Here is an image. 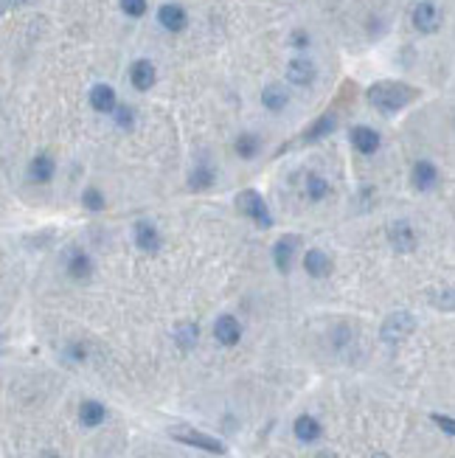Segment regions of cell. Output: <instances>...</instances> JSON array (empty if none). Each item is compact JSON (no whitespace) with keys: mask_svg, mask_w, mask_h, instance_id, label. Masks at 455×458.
I'll return each instance as SVG.
<instances>
[{"mask_svg":"<svg viewBox=\"0 0 455 458\" xmlns=\"http://www.w3.org/2000/svg\"><path fill=\"white\" fill-rule=\"evenodd\" d=\"M416 99V90L402 82H377L368 88V102L382 113H396Z\"/></svg>","mask_w":455,"mask_h":458,"instance_id":"obj_1","label":"cell"},{"mask_svg":"<svg viewBox=\"0 0 455 458\" xmlns=\"http://www.w3.org/2000/svg\"><path fill=\"white\" fill-rule=\"evenodd\" d=\"M169 436L177 438V441H183V444H188V447H200L205 452H216V455L225 452V444L219 438H214L208 433H200V430H191V427H172Z\"/></svg>","mask_w":455,"mask_h":458,"instance_id":"obj_2","label":"cell"},{"mask_svg":"<svg viewBox=\"0 0 455 458\" xmlns=\"http://www.w3.org/2000/svg\"><path fill=\"white\" fill-rule=\"evenodd\" d=\"M237 205H239V211H245L256 225H262V228H270L273 225V216H270V208H267V202L262 200V194H256V191H242L239 194V200H237Z\"/></svg>","mask_w":455,"mask_h":458,"instance_id":"obj_3","label":"cell"},{"mask_svg":"<svg viewBox=\"0 0 455 458\" xmlns=\"http://www.w3.org/2000/svg\"><path fill=\"white\" fill-rule=\"evenodd\" d=\"M413 329H416V318H413L410 312H393V315L385 318L379 335H382L385 343H399V340H405Z\"/></svg>","mask_w":455,"mask_h":458,"instance_id":"obj_4","label":"cell"},{"mask_svg":"<svg viewBox=\"0 0 455 458\" xmlns=\"http://www.w3.org/2000/svg\"><path fill=\"white\" fill-rule=\"evenodd\" d=\"M214 338H216L222 346H234V343H239V338H242L239 321H237L234 315H222V318H216V324H214Z\"/></svg>","mask_w":455,"mask_h":458,"instance_id":"obj_5","label":"cell"},{"mask_svg":"<svg viewBox=\"0 0 455 458\" xmlns=\"http://www.w3.org/2000/svg\"><path fill=\"white\" fill-rule=\"evenodd\" d=\"M438 23H441L438 9L430 4V0H424V4H419V6H416V12H413V26H416L419 32L433 34V32L438 29Z\"/></svg>","mask_w":455,"mask_h":458,"instance_id":"obj_6","label":"cell"},{"mask_svg":"<svg viewBox=\"0 0 455 458\" xmlns=\"http://www.w3.org/2000/svg\"><path fill=\"white\" fill-rule=\"evenodd\" d=\"M388 237H391V245H393L399 254H410V251L416 248V234H413V228H410L407 222H393L391 231H388Z\"/></svg>","mask_w":455,"mask_h":458,"instance_id":"obj_7","label":"cell"},{"mask_svg":"<svg viewBox=\"0 0 455 458\" xmlns=\"http://www.w3.org/2000/svg\"><path fill=\"white\" fill-rule=\"evenodd\" d=\"M315 65H312V60H304V57H298V60H293L290 65H287V79L293 82V85H309V82H315Z\"/></svg>","mask_w":455,"mask_h":458,"instance_id":"obj_8","label":"cell"},{"mask_svg":"<svg viewBox=\"0 0 455 458\" xmlns=\"http://www.w3.org/2000/svg\"><path fill=\"white\" fill-rule=\"evenodd\" d=\"M295 251H298V237H284V240L276 242V248H273V259H276V268H279L281 273L290 270Z\"/></svg>","mask_w":455,"mask_h":458,"instance_id":"obj_9","label":"cell"},{"mask_svg":"<svg viewBox=\"0 0 455 458\" xmlns=\"http://www.w3.org/2000/svg\"><path fill=\"white\" fill-rule=\"evenodd\" d=\"M135 242L141 251L146 254H155L160 248V234H158V228L152 222H138L135 225Z\"/></svg>","mask_w":455,"mask_h":458,"instance_id":"obj_10","label":"cell"},{"mask_svg":"<svg viewBox=\"0 0 455 458\" xmlns=\"http://www.w3.org/2000/svg\"><path fill=\"white\" fill-rule=\"evenodd\" d=\"M158 20H160V26H163V29H169V32H183V29H186V23H188V18H186L183 6H174V4L160 6Z\"/></svg>","mask_w":455,"mask_h":458,"instance_id":"obj_11","label":"cell"},{"mask_svg":"<svg viewBox=\"0 0 455 458\" xmlns=\"http://www.w3.org/2000/svg\"><path fill=\"white\" fill-rule=\"evenodd\" d=\"M293 430H295V438H298V441H304V444L318 441V438H321V433H323V427H321V422H318L315 416H298Z\"/></svg>","mask_w":455,"mask_h":458,"instance_id":"obj_12","label":"cell"},{"mask_svg":"<svg viewBox=\"0 0 455 458\" xmlns=\"http://www.w3.org/2000/svg\"><path fill=\"white\" fill-rule=\"evenodd\" d=\"M130 79H132V85L138 90H149L155 85V65L149 60H138L132 65V71H130Z\"/></svg>","mask_w":455,"mask_h":458,"instance_id":"obj_13","label":"cell"},{"mask_svg":"<svg viewBox=\"0 0 455 458\" xmlns=\"http://www.w3.org/2000/svg\"><path fill=\"white\" fill-rule=\"evenodd\" d=\"M90 104L99 113H113L115 110V90L110 85H96L90 90Z\"/></svg>","mask_w":455,"mask_h":458,"instance_id":"obj_14","label":"cell"},{"mask_svg":"<svg viewBox=\"0 0 455 458\" xmlns=\"http://www.w3.org/2000/svg\"><path fill=\"white\" fill-rule=\"evenodd\" d=\"M351 141H354V146H357L363 155H371V152L379 149V135H377L371 127H354V130H351Z\"/></svg>","mask_w":455,"mask_h":458,"instance_id":"obj_15","label":"cell"},{"mask_svg":"<svg viewBox=\"0 0 455 458\" xmlns=\"http://www.w3.org/2000/svg\"><path fill=\"white\" fill-rule=\"evenodd\" d=\"M304 268H307L309 276L323 279V276H329L332 262H329V256H326L323 251H307V256H304Z\"/></svg>","mask_w":455,"mask_h":458,"instance_id":"obj_16","label":"cell"},{"mask_svg":"<svg viewBox=\"0 0 455 458\" xmlns=\"http://www.w3.org/2000/svg\"><path fill=\"white\" fill-rule=\"evenodd\" d=\"M435 180H438V172H435V166H433L430 160H419V163L413 166V186H416V188L427 191V188L435 186Z\"/></svg>","mask_w":455,"mask_h":458,"instance_id":"obj_17","label":"cell"},{"mask_svg":"<svg viewBox=\"0 0 455 458\" xmlns=\"http://www.w3.org/2000/svg\"><path fill=\"white\" fill-rule=\"evenodd\" d=\"M29 177L37 180V183H46L54 177V160L48 155H37L31 163H29Z\"/></svg>","mask_w":455,"mask_h":458,"instance_id":"obj_18","label":"cell"},{"mask_svg":"<svg viewBox=\"0 0 455 458\" xmlns=\"http://www.w3.org/2000/svg\"><path fill=\"white\" fill-rule=\"evenodd\" d=\"M79 419H82L85 427H96V424H102V422H104V405H99V402H93V399L82 402V408H79Z\"/></svg>","mask_w":455,"mask_h":458,"instance_id":"obj_19","label":"cell"},{"mask_svg":"<svg viewBox=\"0 0 455 458\" xmlns=\"http://www.w3.org/2000/svg\"><path fill=\"white\" fill-rule=\"evenodd\" d=\"M287 90L281 88V85H267L265 90H262V102H265V107H270V110H284L287 107Z\"/></svg>","mask_w":455,"mask_h":458,"instance_id":"obj_20","label":"cell"},{"mask_svg":"<svg viewBox=\"0 0 455 458\" xmlns=\"http://www.w3.org/2000/svg\"><path fill=\"white\" fill-rule=\"evenodd\" d=\"M174 343H177L183 352H188V349L197 343V326H194V324H180V326L174 329Z\"/></svg>","mask_w":455,"mask_h":458,"instance_id":"obj_21","label":"cell"},{"mask_svg":"<svg viewBox=\"0 0 455 458\" xmlns=\"http://www.w3.org/2000/svg\"><path fill=\"white\" fill-rule=\"evenodd\" d=\"M68 270H71V276H74V279H88V276H90V270H93V265H90V259H88L85 254H76V256L71 259Z\"/></svg>","mask_w":455,"mask_h":458,"instance_id":"obj_22","label":"cell"},{"mask_svg":"<svg viewBox=\"0 0 455 458\" xmlns=\"http://www.w3.org/2000/svg\"><path fill=\"white\" fill-rule=\"evenodd\" d=\"M430 301H433V307H435V310H447V312H455V287H447V290L435 293Z\"/></svg>","mask_w":455,"mask_h":458,"instance_id":"obj_23","label":"cell"},{"mask_svg":"<svg viewBox=\"0 0 455 458\" xmlns=\"http://www.w3.org/2000/svg\"><path fill=\"white\" fill-rule=\"evenodd\" d=\"M211 183H214V172H211V169H205V166L194 169V174L188 177V186H191V188H208Z\"/></svg>","mask_w":455,"mask_h":458,"instance_id":"obj_24","label":"cell"},{"mask_svg":"<svg viewBox=\"0 0 455 458\" xmlns=\"http://www.w3.org/2000/svg\"><path fill=\"white\" fill-rule=\"evenodd\" d=\"M335 130V116H323L309 132H307V141H315V138H321V135H326V132H332Z\"/></svg>","mask_w":455,"mask_h":458,"instance_id":"obj_25","label":"cell"},{"mask_svg":"<svg viewBox=\"0 0 455 458\" xmlns=\"http://www.w3.org/2000/svg\"><path fill=\"white\" fill-rule=\"evenodd\" d=\"M307 194H309L312 200H321L323 194H329V186H326L318 174H309V177H307Z\"/></svg>","mask_w":455,"mask_h":458,"instance_id":"obj_26","label":"cell"},{"mask_svg":"<svg viewBox=\"0 0 455 458\" xmlns=\"http://www.w3.org/2000/svg\"><path fill=\"white\" fill-rule=\"evenodd\" d=\"M256 149H259V141H256L253 135H239V141H237V152H239L242 158H253Z\"/></svg>","mask_w":455,"mask_h":458,"instance_id":"obj_27","label":"cell"},{"mask_svg":"<svg viewBox=\"0 0 455 458\" xmlns=\"http://www.w3.org/2000/svg\"><path fill=\"white\" fill-rule=\"evenodd\" d=\"M121 9L130 15V18H141L146 12V0H121Z\"/></svg>","mask_w":455,"mask_h":458,"instance_id":"obj_28","label":"cell"},{"mask_svg":"<svg viewBox=\"0 0 455 458\" xmlns=\"http://www.w3.org/2000/svg\"><path fill=\"white\" fill-rule=\"evenodd\" d=\"M85 205H88L90 211H102V208H104V197H102L96 188H88V191H85Z\"/></svg>","mask_w":455,"mask_h":458,"instance_id":"obj_29","label":"cell"},{"mask_svg":"<svg viewBox=\"0 0 455 458\" xmlns=\"http://www.w3.org/2000/svg\"><path fill=\"white\" fill-rule=\"evenodd\" d=\"M430 419H433V422H435V424H438V427H441L444 433L455 436V419H449V416H441V413H433Z\"/></svg>","mask_w":455,"mask_h":458,"instance_id":"obj_30","label":"cell"},{"mask_svg":"<svg viewBox=\"0 0 455 458\" xmlns=\"http://www.w3.org/2000/svg\"><path fill=\"white\" fill-rule=\"evenodd\" d=\"M115 118H118V127H130L132 124V110L130 107H118L115 110Z\"/></svg>","mask_w":455,"mask_h":458,"instance_id":"obj_31","label":"cell"},{"mask_svg":"<svg viewBox=\"0 0 455 458\" xmlns=\"http://www.w3.org/2000/svg\"><path fill=\"white\" fill-rule=\"evenodd\" d=\"M26 4H31V0H4L6 9H12V6H26Z\"/></svg>","mask_w":455,"mask_h":458,"instance_id":"obj_32","label":"cell"},{"mask_svg":"<svg viewBox=\"0 0 455 458\" xmlns=\"http://www.w3.org/2000/svg\"><path fill=\"white\" fill-rule=\"evenodd\" d=\"M309 43V37H304V34H295V46H307Z\"/></svg>","mask_w":455,"mask_h":458,"instance_id":"obj_33","label":"cell"},{"mask_svg":"<svg viewBox=\"0 0 455 458\" xmlns=\"http://www.w3.org/2000/svg\"><path fill=\"white\" fill-rule=\"evenodd\" d=\"M374 458H388V455H385V452H377V455H374Z\"/></svg>","mask_w":455,"mask_h":458,"instance_id":"obj_34","label":"cell"}]
</instances>
